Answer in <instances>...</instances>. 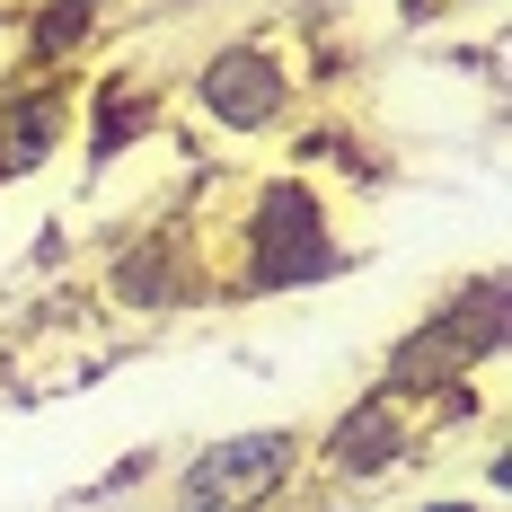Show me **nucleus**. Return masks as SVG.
I'll return each mask as SVG.
<instances>
[{"mask_svg": "<svg viewBox=\"0 0 512 512\" xmlns=\"http://www.w3.org/2000/svg\"><path fill=\"white\" fill-rule=\"evenodd\" d=\"M71 124H80V71H18V80H0V186L53 168Z\"/></svg>", "mask_w": 512, "mask_h": 512, "instance_id": "0eeeda50", "label": "nucleus"}, {"mask_svg": "<svg viewBox=\"0 0 512 512\" xmlns=\"http://www.w3.org/2000/svg\"><path fill=\"white\" fill-rule=\"evenodd\" d=\"M159 468H168L159 451H133V460H115V468L98 477V495H124V486H142V477H159Z\"/></svg>", "mask_w": 512, "mask_h": 512, "instance_id": "9d476101", "label": "nucleus"}, {"mask_svg": "<svg viewBox=\"0 0 512 512\" xmlns=\"http://www.w3.org/2000/svg\"><path fill=\"white\" fill-rule=\"evenodd\" d=\"M424 424H433V415L415 407V398H398V389L371 380L362 398H345V407L309 433V468H318L327 486H389V477L424 451Z\"/></svg>", "mask_w": 512, "mask_h": 512, "instance_id": "423d86ee", "label": "nucleus"}, {"mask_svg": "<svg viewBox=\"0 0 512 512\" xmlns=\"http://www.w3.org/2000/svg\"><path fill=\"white\" fill-rule=\"evenodd\" d=\"M407 512H486L477 495H424V504H407Z\"/></svg>", "mask_w": 512, "mask_h": 512, "instance_id": "9b49d317", "label": "nucleus"}, {"mask_svg": "<svg viewBox=\"0 0 512 512\" xmlns=\"http://www.w3.org/2000/svg\"><path fill=\"white\" fill-rule=\"evenodd\" d=\"M495 354H504V274H468L451 292H433L424 318L389 345L380 389L415 398L424 415H451L460 407V380L468 371H495Z\"/></svg>", "mask_w": 512, "mask_h": 512, "instance_id": "f03ea898", "label": "nucleus"}, {"mask_svg": "<svg viewBox=\"0 0 512 512\" xmlns=\"http://www.w3.org/2000/svg\"><path fill=\"white\" fill-rule=\"evenodd\" d=\"M124 0H27L18 9V71H80L115 36Z\"/></svg>", "mask_w": 512, "mask_h": 512, "instance_id": "1a4fd4ad", "label": "nucleus"}, {"mask_svg": "<svg viewBox=\"0 0 512 512\" xmlns=\"http://www.w3.org/2000/svg\"><path fill=\"white\" fill-rule=\"evenodd\" d=\"M204 239H212V292L221 301L318 292L354 265L345 212L318 186V168H256L248 186H230V212L204 221Z\"/></svg>", "mask_w": 512, "mask_h": 512, "instance_id": "f257e3e1", "label": "nucleus"}, {"mask_svg": "<svg viewBox=\"0 0 512 512\" xmlns=\"http://www.w3.org/2000/svg\"><path fill=\"white\" fill-rule=\"evenodd\" d=\"M301 468H309V424H248V433L195 442L168 468L159 512H274Z\"/></svg>", "mask_w": 512, "mask_h": 512, "instance_id": "20e7f679", "label": "nucleus"}, {"mask_svg": "<svg viewBox=\"0 0 512 512\" xmlns=\"http://www.w3.org/2000/svg\"><path fill=\"white\" fill-rule=\"evenodd\" d=\"M159 124H168V89H159L151 71H98V80H80V124H71V142L89 151V168L133 159Z\"/></svg>", "mask_w": 512, "mask_h": 512, "instance_id": "6e6552de", "label": "nucleus"}, {"mask_svg": "<svg viewBox=\"0 0 512 512\" xmlns=\"http://www.w3.org/2000/svg\"><path fill=\"white\" fill-rule=\"evenodd\" d=\"M301 98H309V71L292 62V45L274 27H239V36L204 45L186 71V115L221 142H274L301 115Z\"/></svg>", "mask_w": 512, "mask_h": 512, "instance_id": "7ed1b4c3", "label": "nucleus"}, {"mask_svg": "<svg viewBox=\"0 0 512 512\" xmlns=\"http://www.w3.org/2000/svg\"><path fill=\"white\" fill-rule=\"evenodd\" d=\"M98 301L115 318H186V309L221 301L212 292L204 221H142V230H124L98 265Z\"/></svg>", "mask_w": 512, "mask_h": 512, "instance_id": "39448f33", "label": "nucleus"}, {"mask_svg": "<svg viewBox=\"0 0 512 512\" xmlns=\"http://www.w3.org/2000/svg\"><path fill=\"white\" fill-rule=\"evenodd\" d=\"M433 9H495V0H433Z\"/></svg>", "mask_w": 512, "mask_h": 512, "instance_id": "f8f14e48", "label": "nucleus"}]
</instances>
